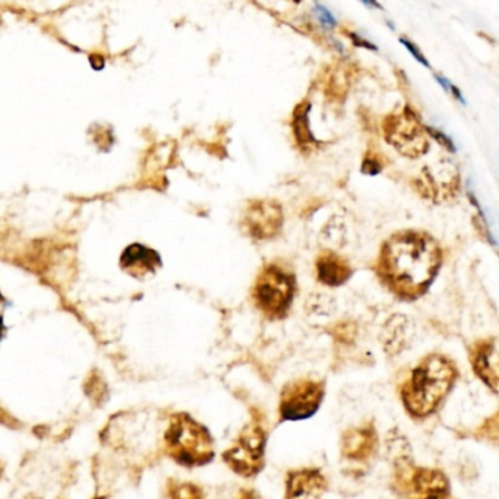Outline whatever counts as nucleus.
I'll use <instances>...</instances> for the list:
<instances>
[{
	"label": "nucleus",
	"instance_id": "2eb2a0df",
	"mask_svg": "<svg viewBox=\"0 0 499 499\" xmlns=\"http://www.w3.org/2000/svg\"><path fill=\"white\" fill-rule=\"evenodd\" d=\"M316 274L321 283L330 288H337L350 279L352 268L348 261L337 255L336 252L325 251L316 260Z\"/></svg>",
	"mask_w": 499,
	"mask_h": 499
},
{
	"label": "nucleus",
	"instance_id": "ddd939ff",
	"mask_svg": "<svg viewBox=\"0 0 499 499\" xmlns=\"http://www.w3.org/2000/svg\"><path fill=\"white\" fill-rule=\"evenodd\" d=\"M120 267L135 279H144L148 274H154L161 267V258L156 251L144 245H129L120 256Z\"/></svg>",
	"mask_w": 499,
	"mask_h": 499
},
{
	"label": "nucleus",
	"instance_id": "4468645a",
	"mask_svg": "<svg viewBox=\"0 0 499 499\" xmlns=\"http://www.w3.org/2000/svg\"><path fill=\"white\" fill-rule=\"evenodd\" d=\"M413 339V327L410 321L403 315H394L387 321L383 330L381 341L383 350L390 356H397L410 346Z\"/></svg>",
	"mask_w": 499,
	"mask_h": 499
},
{
	"label": "nucleus",
	"instance_id": "b1692460",
	"mask_svg": "<svg viewBox=\"0 0 499 499\" xmlns=\"http://www.w3.org/2000/svg\"><path fill=\"white\" fill-rule=\"evenodd\" d=\"M2 302H4V297L0 295V306H2ZM0 327H2V311H0Z\"/></svg>",
	"mask_w": 499,
	"mask_h": 499
},
{
	"label": "nucleus",
	"instance_id": "f8f14e48",
	"mask_svg": "<svg viewBox=\"0 0 499 499\" xmlns=\"http://www.w3.org/2000/svg\"><path fill=\"white\" fill-rule=\"evenodd\" d=\"M327 492L328 479L320 469H295L286 476L284 499H323Z\"/></svg>",
	"mask_w": 499,
	"mask_h": 499
},
{
	"label": "nucleus",
	"instance_id": "39448f33",
	"mask_svg": "<svg viewBox=\"0 0 499 499\" xmlns=\"http://www.w3.org/2000/svg\"><path fill=\"white\" fill-rule=\"evenodd\" d=\"M296 279L280 265L262 268L252 288V300L256 309L268 320H283L292 308Z\"/></svg>",
	"mask_w": 499,
	"mask_h": 499
},
{
	"label": "nucleus",
	"instance_id": "6ab92c4d",
	"mask_svg": "<svg viewBox=\"0 0 499 499\" xmlns=\"http://www.w3.org/2000/svg\"><path fill=\"white\" fill-rule=\"evenodd\" d=\"M381 170H383V164H381V161L378 160L374 154H367L366 159L364 160V164H362V172H364L365 175H371V176H374V175H378Z\"/></svg>",
	"mask_w": 499,
	"mask_h": 499
},
{
	"label": "nucleus",
	"instance_id": "423d86ee",
	"mask_svg": "<svg viewBox=\"0 0 499 499\" xmlns=\"http://www.w3.org/2000/svg\"><path fill=\"white\" fill-rule=\"evenodd\" d=\"M391 489L401 499H452L447 475L416 466L415 460L392 466Z\"/></svg>",
	"mask_w": 499,
	"mask_h": 499
},
{
	"label": "nucleus",
	"instance_id": "a211bd4d",
	"mask_svg": "<svg viewBox=\"0 0 499 499\" xmlns=\"http://www.w3.org/2000/svg\"><path fill=\"white\" fill-rule=\"evenodd\" d=\"M170 499H205L204 492L194 484H175L170 486Z\"/></svg>",
	"mask_w": 499,
	"mask_h": 499
},
{
	"label": "nucleus",
	"instance_id": "6e6552de",
	"mask_svg": "<svg viewBox=\"0 0 499 499\" xmlns=\"http://www.w3.org/2000/svg\"><path fill=\"white\" fill-rule=\"evenodd\" d=\"M383 128L388 144L409 159L424 156L429 150L426 128L410 108H404L401 112L387 116Z\"/></svg>",
	"mask_w": 499,
	"mask_h": 499
},
{
	"label": "nucleus",
	"instance_id": "9d476101",
	"mask_svg": "<svg viewBox=\"0 0 499 499\" xmlns=\"http://www.w3.org/2000/svg\"><path fill=\"white\" fill-rule=\"evenodd\" d=\"M378 450V434L371 422L348 427L340 441V452L344 460L353 463H366Z\"/></svg>",
	"mask_w": 499,
	"mask_h": 499
},
{
	"label": "nucleus",
	"instance_id": "412c9836",
	"mask_svg": "<svg viewBox=\"0 0 499 499\" xmlns=\"http://www.w3.org/2000/svg\"><path fill=\"white\" fill-rule=\"evenodd\" d=\"M426 133L427 135H431L432 138H435V140H438V142H440V144H443V147L448 148L450 151L454 152V145H452L450 138H447V136L443 135V133H438V131H435V128H426Z\"/></svg>",
	"mask_w": 499,
	"mask_h": 499
},
{
	"label": "nucleus",
	"instance_id": "1a4fd4ad",
	"mask_svg": "<svg viewBox=\"0 0 499 499\" xmlns=\"http://www.w3.org/2000/svg\"><path fill=\"white\" fill-rule=\"evenodd\" d=\"M242 226L252 239H272L283 228L281 207L272 200L251 201L245 208Z\"/></svg>",
	"mask_w": 499,
	"mask_h": 499
},
{
	"label": "nucleus",
	"instance_id": "f257e3e1",
	"mask_svg": "<svg viewBox=\"0 0 499 499\" xmlns=\"http://www.w3.org/2000/svg\"><path fill=\"white\" fill-rule=\"evenodd\" d=\"M441 264L443 251L431 235L404 230L383 245L376 268L392 295L403 300H416L431 288Z\"/></svg>",
	"mask_w": 499,
	"mask_h": 499
},
{
	"label": "nucleus",
	"instance_id": "4be33fe9",
	"mask_svg": "<svg viewBox=\"0 0 499 499\" xmlns=\"http://www.w3.org/2000/svg\"><path fill=\"white\" fill-rule=\"evenodd\" d=\"M400 43L408 47L409 52H410L411 55L416 57V60H419L420 64H424L425 66H427V68H429V64H427V60L425 59L424 55L419 52V48L416 47L415 45H411L410 41L406 40V39H401V40H400Z\"/></svg>",
	"mask_w": 499,
	"mask_h": 499
},
{
	"label": "nucleus",
	"instance_id": "0eeeda50",
	"mask_svg": "<svg viewBox=\"0 0 499 499\" xmlns=\"http://www.w3.org/2000/svg\"><path fill=\"white\" fill-rule=\"evenodd\" d=\"M325 399V381L299 378L281 388L279 400L280 422L309 419L320 410Z\"/></svg>",
	"mask_w": 499,
	"mask_h": 499
},
{
	"label": "nucleus",
	"instance_id": "f3484780",
	"mask_svg": "<svg viewBox=\"0 0 499 499\" xmlns=\"http://www.w3.org/2000/svg\"><path fill=\"white\" fill-rule=\"evenodd\" d=\"M309 110H311V106L305 101V103L297 106L295 115H293V133H295L297 144L302 148L316 144V140L312 135L311 129H309Z\"/></svg>",
	"mask_w": 499,
	"mask_h": 499
},
{
	"label": "nucleus",
	"instance_id": "f03ea898",
	"mask_svg": "<svg viewBox=\"0 0 499 499\" xmlns=\"http://www.w3.org/2000/svg\"><path fill=\"white\" fill-rule=\"evenodd\" d=\"M459 380V367L443 355L425 356L400 385L404 410L413 419H426L440 410Z\"/></svg>",
	"mask_w": 499,
	"mask_h": 499
},
{
	"label": "nucleus",
	"instance_id": "20e7f679",
	"mask_svg": "<svg viewBox=\"0 0 499 499\" xmlns=\"http://www.w3.org/2000/svg\"><path fill=\"white\" fill-rule=\"evenodd\" d=\"M267 440V419L260 411H254L251 420L221 455L224 463L237 476L246 479L255 477L265 468Z\"/></svg>",
	"mask_w": 499,
	"mask_h": 499
},
{
	"label": "nucleus",
	"instance_id": "9b49d317",
	"mask_svg": "<svg viewBox=\"0 0 499 499\" xmlns=\"http://www.w3.org/2000/svg\"><path fill=\"white\" fill-rule=\"evenodd\" d=\"M469 360L475 375L491 390L498 391V341L495 337L482 339L469 348Z\"/></svg>",
	"mask_w": 499,
	"mask_h": 499
},
{
	"label": "nucleus",
	"instance_id": "dca6fc26",
	"mask_svg": "<svg viewBox=\"0 0 499 499\" xmlns=\"http://www.w3.org/2000/svg\"><path fill=\"white\" fill-rule=\"evenodd\" d=\"M435 168H425L424 182L426 188V196L432 198H445L452 195V189H457L459 184V175L455 172L454 168L450 166L452 163H441Z\"/></svg>",
	"mask_w": 499,
	"mask_h": 499
},
{
	"label": "nucleus",
	"instance_id": "7ed1b4c3",
	"mask_svg": "<svg viewBox=\"0 0 499 499\" xmlns=\"http://www.w3.org/2000/svg\"><path fill=\"white\" fill-rule=\"evenodd\" d=\"M164 447L168 457L185 468H201L216 457L210 431L186 413L173 416L164 434Z\"/></svg>",
	"mask_w": 499,
	"mask_h": 499
},
{
	"label": "nucleus",
	"instance_id": "aec40b11",
	"mask_svg": "<svg viewBox=\"0 0 499 499\" xmlns=\"http://www.w3.org/2000/svg\"><path fill=\"white\" fill-rule=\"evenodd\" d=\"M315 11L323 27H327V29H334L336 27L337 22L334 20V16L331 15V13H328V9L323 8V4H316Z\"/></svg>",
	"mask_w": 499,
	"mask_h": 499
},
{
	"label": "nucleus",
	"instance_id": "5701e85b",
	"mask_svg": "<svg viewBox=\"0 0 499 499\" xmlns=\"http://www.w3.org/2000/svg\"><path fill=\"white\" fill-rule=\"evenodd\" d=\"M350 37H352L353 41H355V45L365 46V47H366V48H375V47H374V46L369 45V43H367V41H365V40H362V39H359V37L356 36V34H350Z\"/></svg>",
	"mask_w": 499,
	"mask_h": 499
}]
</instances>
